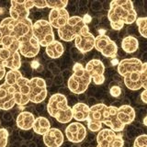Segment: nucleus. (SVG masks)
Returning a JSON list of instances; mask_svg holds the SVG:
<instances>
[{
    "instance_id": "aec40b11",
    "label": "nucleus",
    "mask_w": 147,
    "mask_h": 147,
    "mask_svg": "<svg viewBox=\"0 0 147 147\" xmlns=\"http://www.w3.org/2000/svg\"><path fill=\"white\" fill-rule=\"evenodd\" d=\"M69 18H70V16L65 8L51 9L49 13V23L53 28L57 30L65 25Z\"/></svg>"
},
{
    "instance_id": "7ed1b4c3",
    "label": "nucleus",
    "mask_w": 147,
    "mask_h": 147,
    "mask_svg": "<svg viewBox=\"0 0 147 147\" xmlns=\"http://www.w3.org/2000/svg\"><path fill=\"white\" fill-rule=\"evenodd\" d=\"M87 121L105 124L115 132H121L125 128L119 119L118 108L114 106H107L103 103H98L90 107Z\"/></svg>"
},
{
    "instance_id": "f03ea898",
    "label": "nucleus",
    "mask_w": 147,
    "mask_h": 147,
    "mask_svg": "<svg viewBox=\"0 0 147 147\" xmlns=\"http://www.w3.org/2000/svg\"><path fill=\"white\" fill-rule=\"evenodd\" d=\"M33 23L30 18L15 20L12 18H6L0 23V44L4 39H10L18 41H25L33 37Z\"/></svg>"
},
{
    "instance_id": "9d476101",
    "label": "nucleus",
    "mask_w": 147,
    "mask_h": 147,
    "mask_svg": "<svg viewBox=\"0 0 147 147\" xmlns=\"http://www.w3.org/2000/svg\"><path fill=\"white\" fill-rule=\"evenodd\" d=\"M95 48L105 57L116 58L118 53V45L106 34H100L96 37Z\"/></svg>"
},
{
    "instance_id": "393cba45",
    "label": "nucleus",
    "mask_w": 147,
    "mask_h": 147,
    "mask_svg": "<svg viewBox=\"0 0 147 147\" xmlns=\"http://www.w3.org/2000/svg\"><path fill=\"white\" fill-rule=\"evenodd\" d=\"M73 111V118L78 122L82 121H86L89 116V111H90V107L86 103H76L73 106L72 108Z\"/></svg>"
},
{
    "instance_id": "c9c22d12",
    "label": "nucleus",
    "mask_w": 147,
    "mask_h": 147,
    "mask_svg": "<svg viewBox=\"0 0 147 147\" xmlns=\"http://www.w3.org/2000/svg\"><path fill=\"white\" fill-rule=\"evenodd\" d=\"M6 74H7L6 68L3 67L2 65H0V80H2L3 78L6 76Z\"/></svg>"
},
{
    "instance_id": "b1692460",
    "label": "nucleus",
    "mask_w": 147,
    "mask_h": 147,
    "mask_svg": "<svg viewBox=\"0 0 147 147\" xmlns=\"http://www.w3.org/2000/svg\"><path fill=\"white\" fill-rule=\"evenodd\" d=\"M118 116L124 126L132 123L135 119V110L130 105H122L118 108Z\"/></svg>"
},
{
    "instance_id": "4be33fe9",
    "label": "nucleus",
    "mask_w": 147,
    "mask_h": 147,
    "mask_svg": "<svg viewBox=\"0 0 147 147\" xmlns=\"http://www.w3.org/2000/svg\"><path fill=\"white\" fill-rule=\"evenodd\" d=\"M124 78V85L126 86L127 88L130 90L135 91L139 90L142 87V73L140 72H134L130 73L126 75Z\"/></svg>"
},
{
    "instance_id": "6ab92c4d",
    "label": "nucleus",
    "mask_w": 147,
    "mask_h": 147,
    "mask_svg": "<svg viewBox=\"0 0 147 147\" xmlns=\"http://www.w3.org/2000/svg\"><path fill=\"white\" fill-rule=\"evenodd\" d=\"M96 37L91 32H85L78 35L75 40V45L82 53H86L95 48Z\"/></svg>"
},
{
    "instance_id": "72a5a7b5",
    "label": "nucleus",
    "mask_w": 147,
    "mask_h": 147,
    "mask_svg": "<svg viewBox=\"0 0 147 147\" xmlns=\"http://www.w3.org/2000/svg\"><path fill=\"white\" fill-rule=\"evenodd\" d=\"M34 7H38V8L47 7V4H46V0H39V1H34Z\"/></svg>"
},
{
    "instance_id": "c756f323",
    "label": "nucleus",
    "mask_w": 147,
    "mask_h": 147,
    "mask_svg": "<svg viewBox=\"0 0 147 147\" xmlns=\"http://www.w3.org/2000/svg\"><path fill=\"white\" fill-rule=\"evenodd\" d=\"M47 7L51 9H62L65 8L68 5L67 0H46Z\"/></svg>"
},
{
    "instance_id": "39448f33",
    "label": "nucleus",
    "mask_w": 147,
    "mask_h": 147,
    "mask_svg": "<svg viewBox=\"0 0 147 147\" xmlns=\"http://www.w3.org/2000/svg\"><path fill=\"white\" fill-rule=\"evenodd\" d=\"M47 110L50 116L54 118L60 123H68L73 119L72 108L69 107L66 96L61 93L53 94L49 98Z\"/></svg>"
},
{
    "instance_id": "cd10ccee",
    "label": "nucleus",
    "mask_w": 147,
    "mask_h": 147,
    "mask_svg": "<svg viewBox=\"0 0 147 147\" xmlns=\"http://www.w3.org/2000/svg\"><path fill=\"white\" fill-rule=\"evenodd\" d=\"M121 48L127 53H133L139 48V41L133 36H127L121 41Z\"/></svg>"
},
{
    "instance_id": "5701e85b",
    "label": "nucleus",
    "mask_w": 147,
    "mask_h": 147,
    "mask_svg": "<svg viewBox=\"0 0 147 147\" xmlns=\"http://www.w3.org/2000/svg\"><path fill=\"white\" fill-rule=\"evenodd\" d=\"M34 115L30 111H22L18 115L16 123L17 126L23 131H29L33 127L35 121Z\"/></svg>"
},
{
    "instance_id": "4c0bfd02",
    "label": "nucleus",
    "mask_w": 147,
    "mask_h": 147,
    "mask_svg": "<svg viewBox=\"0 0 147 147\" xmlns=\"http://www.w3.org/2000/svg\"><path fill=\"white\" fill-rule=\"evenodd\" d=\"M96 147H99V146H96Z\"/></svg>"
},
{
    "instance_id": "f704fd0d",
    "label": "nucleus",
    "mask_w": 147,
    "mask_h": 147,
    "mask_svg": "<svg viewBox=\"0 0 147 147\" xmlns=\"http://www.w3.org/2000/svg\"><path fill=\"white\" fill-rule=\"evenodd\" d=\"M141 99L144 103L147 104V89H144L141 93Z\"/></svg>"
},
{
    "instance_id": "a878e982",
    "label": "nucleus",
    "mask_w": 147,
    "mask_h": 147,
    "mask_svg": "<svg viewBox=\"0 0 147 147\" xmlns=\"http://www.w3.org/2000/svg\"><path fill=\"white\" fill-rule=\"evenodd\" d=\"M45 52L50 58L58 59L63 55L64 48L63 45L59 40H53L52 43H50L45 47Z\"/></svg>"
},
{
    "instance_id": "9b49d317",
    "label": "nucleus",
    "mask_w": 147,
    "mask_h": 147,
    "mask_svg": "<svg viewBox=\"0 0 147 147\" xmlns=\"http://www.w3.org/2000/svg\"><path fill=\"white\" fill-rule=\"evenodd\" d=\"M34 7V0H13L9 8V15L15 20H23L29 18L30 9Z\"/></svg>"
},
{
    "instance_id": "473e14b6",
    "label": "nucleus",
    "mask_w": 147,
    "mask_h": 147,
    "mask_svg": "<svg viewBox=\"0 0 147 147\" xmlns=\"http://www.w3.org/2000/svg\"><path fill=\"white\" fill-rule=\"evenodd\" d=\"M109 94L113 98H118L121 94V88L118 86H113L109 88Z\"/></svg>"
},
{
    "instance_id": "423d86ee",
    "label": "nucleus",
    "mask_w": 147,
    "mask_h": 147,
    "mask_svg": "<svg viewBox=\"0 0 147 147\" xmlns=\"http://www.w3.org/2000/svg\"><path fill=\"white\" fill-rule=\"evenodd\" d=\"M91 81V76L86 72L85 66L80 63H76L73 66V74L69 77L67 86L72 93L80 95L86 91Z\"/></svg>"
},
{
    "instance_id": "6e6552de",
    "label": "nucleus",
    "mask_w": 147,
    "mask_h": 147,
    "mask_svg": "<svg viewBox=\"0 0 147 147\" xmlns=\"http://www.w3.org/2000/svg\"><path fill=\"white\" fill-rule=\"evenodd\" d=\"M34 38L39 41L40 46L46 47L54 40V32L52 25L45 20H39L32 25Z\"/></svg>"
},
{
    "instance_id": "a211bd4d",
    "label": "nucleus",
    "mask_w": 147,
    "mask_h": 147,
    "mask_svg": "<svg viewBox=\"0 0 147 147\" xmlns=\"http://www.w3.org/2000/svg\"><path fill=\"white\" fill-rule=\"evenodd\" d=\"M40 49V45L39 43V41L33 36L32 38L20 43L18 53H20V55L26 58H34L39 53Z\"/></svg>"
},
{
    "instance_id": "412c9836",
    "label": "nucleus",
    "mask_w": 147,
    "mask_h": 147,
    "mask_svg": "<svg viewBox=\"0 0 147 147\" xmlns=\"http://www.w3.org/2000/svg\"><path fill=\"white\" fill-rule=\"evenodd\" d=\"M64 141L63 132L57 128H51L43 135V142L47 147H60Z\"/></svg>"
},
{
    "instance_id": "f257e3e1",
    "label": "nucleus",
    "mask_w": 147,
    "mask_h": 147,
    "mask_svg": "<svg viewBox=\"0 0 147 147\" xmlns=\"http://www.w3.org/2000/svg\"><path fill=\"white\" fill-rule=\"evenodd\" d=\"M110 27L114 30H121L124 25H130L137 20V12L130 0H113L108 12Z\"/></svg>"
},
{
    "instance_id": "0eeeda50",
    "label": "nucleus",
    "mask_w": 147,
    "mask_h": 147,
    "mask_svg": "<svg viewBox=\"0 0 147 147\" xmlns=\"http://www.w3.org/2000/svg\"><path fill=\"white\" fill-rule=\"evenodd\" d=\"M88 31L89 28L86 22L79 16L70 17L66 24L57 30L60 39L64 41H72L76 40L78 35Z\"/></svg>"
},
{
    "instance_id": "bb28decb",
    "label": "nucleus",
    "mask_w": 147,
    "mask_h": 147,
    "mask_svg": "<svg viewBox=\"0 0 147 147\" xmlns=\"http://www.w3.org/2000/svg\"><path fill=\"white\" fill-rule=\"evenodd\" d=\"M33 129L34 132H36L39 135H44L51 129V123L49 119L45 117H38L35 119V121L33 123Z\"/></svg>"
},
{
    "instance_id": "f8f14e48",
    "label": "nucleus",
    "mask_w": 147,
    "mask_h": 147,
    "mask_svg": "<svg viewBox=\"0 0 147 147\" xmlns=\"http://www.w3.org/2000/svg\"><path fill=\"white\" fill-rule=\"evenodd\" d=\"M47 96V86L44 79L33 77L30 80V101L32 103H41Z\"/></svg>"
},
{
    "instance_id": "dca6fc26",
    "label": "nucleus",
    "mask_w": 147,
    "mask_h": 147,
    "mask_svg": "<svg viewBox=\"0 0 147 147\" xmlns=\"http://www.w3.org/2000/svg\"><path fill=\"white\" fill-rule=\"evenodd\" d=\"M15 105L16 102L12 87L4 82L2 85H0V109L9 110Z\"/></svg>"
},
{
    "instance_id": "ddd939ff",
    "label": "nucleus",
    "mask_w": 147,
    "mask_h": 147,
    "mask_svg": "<svg viewBox=\"0 0 147 147\" xmlns=\"http://www.w3.org/2000/svg\"><path fill=\"white\" fill-rule=\"evenodd\" d=\"M0 65L10 70H20L21 56L18 52H12L6 48H0Z\"/></svg>"
},
{
    "instance_id": "c85d7f7f",
    "label": "nucleus",
    "mask_w": 147,
    "mask_h": 147,
    "mask_svg": "<svg viewBox=\"0 0 147 147\" xmlns=\"http://www.w3.org/2000/svg\"><path fill=\"white\" fill-rule=\"evenodd\" d=\"M135 22L138 26L139 33L144 37V38L147 39V17H142V18H137Z\"/></svg>"
},
{
    "instance_id": "e433bc0d",
    "label": "nucleus",
    "mask_w": 147,
    "mask_h": 147,
    "mask_svg": "<svg viewBox=\"0 0 147 147\" xmlns=\"http://www.w3.org/2000/svg\"><path fill=\"white\" fill-rule=\"evenodd\" d=\"M144 126L147 127V115L144 118Z\"/></svg>"
},
{
    "instance_id": "2f4dec72",
    "label": "nucleus",
    "mask_w": 147,
    "mask_h": 147,
    "mask_svg": "<svg viewBox=\"0 0 147 147\" xmlns=\"http://www.w3.org/2000/svg\"><path fill=\"white\" fill-rule=\"evenodd\" d=\"M8 142V131L7 129H0V147H7Z\"/></svg>"
},
{
    "instance_id": "f3484780",
    "label": "nucleus",
    "mask_w": 147,
    "mask_h": 147,
    "mask_svg": "<svg viewBox=\"0 0 147 147\" xmlns=\"http://www.w3.org/2000/svg\"><path fill=\"white\" fill-rule=\"evenodd\" d=\"M142 63L138 58L123 59L118 63V73L121 76H125L130 73L140 72L142 68Z\"/></svg>"
},
{
    "instance_id": "7c9ffc66",
    "label": "nucleus",
    "mask_w": 147,
    "mask_h": 147,
    "mask_svg": "<svg viewBox=\"0 0 147 147\" xmlns=\"http://www.w3.org/2000/svg\"><path fill=\"white\" fill-rule=\"evenodd\" d=\"M133 147H147V134H141L136 137Z\"/></svg>"
},
{
    "instance_id": "20e7f679",
    "label": "nucleus",
    "mask_w": 147,
    "mask_h": 147,
    "mask_svg": "<svg viewBox=\"0 0 147 147\" xmlns=\"http://www.w3.org/2000/svg\"><path fill=\"white\" fill-rule=\"evenodd\" d=\"M5 83L11 86L16 105L25 106L30 102V80L20 70H9L5 76Z\"/></svg>"
},
{
    "instance_id": "1a4fd4ad",
    "label": "nucleus",
    "mask_w": 147,
    "mask_h": 147,
    "mask_svg": "<svg viewBox=\"0 0 147 147\" xmlns=\"http://www.w3.org/2000/svg\"><path fill=\"white\" fill-rule=\"evenodd\" d=\"M99 147H123L124 140L121 132H115L110 129H102L96 135Z\"/></svg>"
},
{
    "instance_id": "2eb2a0df",
    "label": "nucleus",
    "mask_w": 147,
    "mask_h": 147,
    "mask_svg": "<svg viewBox=\"0 0 147 147\" xmlns=\"http://www.w3.org/2000/svg\"><path fill=\"white\" fill-rule=\"evenodd\" d=\"M65 135L69 142L79 144L86 137V128L81 122H72L65 128Z\"/></svg>"
},
{
    "instance_id": "4468645a",
    "label": "nucleus",
    "mask_w": 147,
    "mask_h": 147,
    "mask_svg": "<svg viewBox=\"0 0 147 147\" xmlns=\"http://www.w3.org/2000/svg\"><path fill=\"white\" fill-rule=\"evenodd\" d=\"M86 70L91 76L95 85H102L105 82V65L98 59H92L86 64Z\"/></svg>"
}]
</instances>
